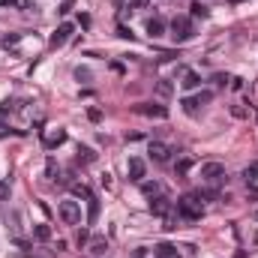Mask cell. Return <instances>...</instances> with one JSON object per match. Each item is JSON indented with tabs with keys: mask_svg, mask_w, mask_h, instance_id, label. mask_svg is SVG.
<instances>
[{
	"mask_svg": "<svg viewBox=\"0 0 258 258\" xmlns=\"http://www.w3.org/2000/svg\"><path fill=\"white\" fill-rule=\"evenodd\" d=\"M126 174H129L132 183H141V180H144V159H141V156H132L126 162Z\"/></svg>",
	"mask_w": 258,
	"mask_h": 258,
	"instance_id": "ba28073f",
	"label": "cell"
},
{
	"mask_svg": "<svg viewBox=\"0 0 258 258\" xmlns=\"http://www.w3.org/2000/svg\"><path fill=\"white\" fill-rule=\"evenodd\" d=\"M33 237L45 243V240H51V228H48V225H36V228H33Z\"/></svg>",
	"mask_w": 258,
	"mask_h": 258,
	"instance_id": "ac0fdd59",
	"label": "cell"
},
{
	"mask_svg": "<svg viewBox=\"0 0 258 258\" xmlns=\"http://www.w3.org/2000/svg\"><path fill=\"white\" fill-rule=\"evenodd\" d=\"M150 210H153V213H159V216H168V213L174 210V204H171L165 195H156V198L150 201Z\"/></svg>",
	"mask_w": 258,
	"mask_h": 258,
	"instance_id": "30bf717a",
	"label": "cell"
},
{
	"mask_svg": "<svg viewBox=\"0 0 258 258\" xmlns=\"http://www.w3.org/2000/svg\"><path fill=\"white\" fill-rule=\"evenodd\" d=\"M147 153H150V159L153 162H159V165H165V162H171V147L165 144V141H150V147H147Z\"/></svg>",
	"mask_w": 258,
	"mask_h": 258,
	"instance_id": "8992f818",
	"label": "cell"
},
{
	"mask_svg": "<svg viewBox=\"0 0 258 258\" xmlns=\"http://www.w3.org/2000/svg\"><path fill=\"white\" fill-rule=\"evenodd\" d=\"M57 174H60V168H57V165H54V159H51V162H48V177H51V180H57Z\"/></svg>",
	"mask_w": 258,
	"mask_h": 258,
	"instance_id": "f1b7e54d",
	"label": "cell"
},
{
	"mask_svg": "<svg viewBox=\"0 0 258 258\" xmlns=\"http://www.w3.org/2000/svg\"><path fill=\"white\" fill-rule=\"evenodd\" d=\"M243 177H246V180L252 183V180L258 177V165H252V168H246V171H243Z\"/></svg>",
	"mask_w": 258,
	"mask_h": 258,
	"instance_id": "484cf974",
	"label": "cell"
},
{
	"mask_svg": "<svg viewBox=\"0 0 258 258\" xmlns=\"http://www.w3.org/2000/svg\"><path fill=\"white\" fill-rule=\"evenodd\" d=\"M231 117L246 120V117H249V108H243V105H231Z\"/></svg>",
	"mask_w": 258,
	"mask_h": 258,
	"instance_id": "ffe728a7",
	"label": "cell"
},
{
	"mask_svg": "<svg viewBox=\"0 0 258 258\" xmlns=\"http://www.w3.org/2000/svg\"><path fill=\"white\" fill-rule=\"evenodd\" d=\"M0 6H18V9H30V0H0Z\"/></svg>",
	"mask_w": 258,
	"mask_h": 258,
	"instance_id": "44dd1931",
	"label": "cell"
},
{
	"mask_svg": "<svg viewBox=\"0 0 258 258\" xmlns=\"http://www.w3.org/2000/svg\"><path fill=\"white\" fill-rule=\"evenodd\" d=\"M174 210H177V216H180V219H189V222L201 219V216H204V207H201V195H183V198L174 204Z\"/></svg>",
	"mask_w": 258,
	"mask_h": 258,
	"instance_id": "6da1fadb",
	"label": "cell"
},
{
	"mask_svg": "<svg viewBox=\"0 0 258 258\" xmlns=\"http://www.w3.org/2000/svg\"><path fill=\"white\" fill-rule=\"evenodd\" d=\"M252 219H255V222H258V210H255V213H252Z\"/></svg>",
	"mask_w": 258,
	"mask_h": 258,
	"instance_id": "1f68e13d",
	"label": "cell"
},
{
	"mask_svg": "<svg viewBox=\"0 0 258 258\" xmlns=\"http://www.w3.org/2000/svg\"><path fill=\"white\" fill-rule=\"evenodd\" d=\"M141 189H144V195H147V198L162 195V186H159V183H141Z\"/></svg>",
	"mask_w": 258,
	"mask_h": 258,
	"instance_id": "d6986e66",
	"label": "cell"
},
{
	"mask_svg": "<svg viewBox=\"0 0 258 258\" xmlns=\"http://www.w3.org/2000/svg\"><path fill=\"white\" fill-rule=\"evenodd\" d=\"M135 111L144 114V117H156V120H165L168 117V108L165 105H156V102H138Z\"/></svg>",
	"mask_w": 258,
	"mask_h": 258,
	"instance_id": "52a82bcc",
	"label": "cell"
},
{
	"mask_svg": "<svg viewBox=\"0 0 258 258\" xmlns=\"http://www.w3.org/2000/svg\"><path fill=\"white\" fill-rule=\"evenodd\" d=\"M93 156H96V153H93L90 147H78V159H84V162H93Z\"/></svg>",
	"mask_w": 258,
	"mask_h": 258,
	"instance_id": "603a6c76",
	"label": "cell"
},
{
	"mask_svg": "<svg viewBox=\"0 0 258 258\" xmlns=\"http://www.w3.org/2000/svg\"><path fill=\"white\" fill-rule=\"evenodd\" d=\"M6 198H9V183L0 180V201H6Z\"/></svg>",
	"mask_w": 258,
	"mask_h": 258,
	"instance_id": "f546056e",
	"label": "cell"
},
{
	"mask_svg": "<svg viewBox=\"0 0 258 258\" xmlns=\"http://www.w3.org/2000/svg\"><path fill=\"white\" fill-rule=\"evenodd\" d=\"M189 168H192V156H186V153H183V156H180V159L174 162V171H177V177H183V174H186Z\"/></svg>",
	"mask_w": 258,
	"mask_h": 258,
	"instance_id": "2e32d148",
	"label": "cell"
},
{
	"mask_svg": "<svg viewBox=\"0 0 258 258\" xmlns=\"http://www.w3.org/2000/svg\"><path fill=\"white\" fill-rule=\"evenodd\" d=\"M114 3H117V6H120V3H123V0H114Z\"/></svg>",
	"mask_w": 258,
	"mask_h": 258,
	"instance_id": "d6a6232c",
	"label": "cell"
},
{
	"mask_svg": "<svg viewBox=\"0 0 258 258\" xmlns=\"http://www.w3.org/2000/svg\"><path fill=\"white\" fill-rule=\"evenodd\" d=\"M201 180L204 183H222L225 180V165L222 162H204L201 165Z\"/></svg>",
	"mask_w": 258,
	"mask_h": 258,
	"instance_id": "3957f363",
	"label": "cell"
},
{
	"mask_svg": "<svg viewBox=\"0 0 258 258\" xmlns=\"http://www.w3.org/2000/svg\"><path fill=\"white\" fill-rule=\"evenodd\" d=\"M87 252H90V255H108V240L99 237V234L90 237V240H87Z\"/></svg>",
	"mask_w": 258,
	"mask_h": 258,
	"instance_id": "8fae6325",
	"label": "cell"
},
{
	"mask_svg": "<svg viewBox=\"0 0 258 258\" xmlns=\"http://www.w3.org/2000/svg\"><path fill=\"white\" fill-rule=\"evenodd\" d=\"M231 3H240V0H231Z\"/></svg>",
	"mask_w": 258,
	"mask_h": 258,
	"instance_id": "836d02e7",
	"label": "cell"
},
{
	"mask_svg": "<svg viewBox=\"0 0 258 258\" xmlns=\"http://www.w3.org/2000/svg\"><path fill=\"white\" fill-rule=\"evenodd\" d=\"M87 240H90V234L87 231H78V246H87Z\"/></svg>",
	"mask_w": 258,
	"mask_h": 258,
	"instance_id": "4dcf8cb0",
	"label": "cell"
},
{
	"mask_svg": "<svg viewBox=\"0 0 258 258\" xmlns=\"http://www.w3.org/2000/svg\"><path fill=\"white\" fill-rule=\"evenodd\" d=\"M225 81H231V78H228V75H222V72H216V75H213V84H219V87H225Z\"/></svg>",
	"mask_w": 258,
	"mask_h": 258,
	"instance_id": "83f0119b",
	"label": "cell"
},
{
	"mask_svg": "<svg viewBox=\"0 0 258 258\" xmlns=\"http://www.w3.org/2000/svg\"><path fill=\"white\" fill-rule=\"evenodd\" d=\"M210 99H213V93H210V90H201V93H195V96H186V99H183V111L195 117V114H198Z\"/></svg>",
	"mask_w": 258,
	"mask_h": 258,
	"instance_id": "277c9868",
	"label": "cell"
},
{
	"mask_svg": "<svg viewBox=\"0 0 258 258\" xmlns=\"http://www.w3.org/2000/svg\"><path fill=\"white\" fill-rule=\"evenodd\" d=\"M171 36H174V42H189V39L195 36L192 21H189V18H183V15H180V18H174V21H171Z\"/></svg>",
	"mask_w": 258,
	"mask_h": 258,
	"instance_id": "7a4b0ae2",
	"label": "cell"
},
{
	"mask_svg": "<svg viewBox=\"0 0 258 258\" xmlns=\"http://www.w3.org/2000/svg\"><path fill=\"white\" fill-rule=\"evenodd\" d=\"M69 36H72V24H69V21H63V24L51 33V45H54V48H57V45H63Z\"/></svg>",
	"mask_w": 258,
	"mask_h": 258,
	"instance_id": "7c38bea8",
	"label": "cell"
},
{
	"mask_svg": "<svg viewBox=\"0 0 258 258\" xmlns=\"http://www.w3.org/2000/svg\"><path fill=\"white\" fill-rule=\"evenodd\" d=\"M75 78L78 81H90V69H75Z\"/></svg>",
	"mask_w": 258,
	"mask_h": 258,
	"instance_id": "4316f807",
	"label": "cell"
},
{
	"mask_svg": "<svg viewBox=\"0 0 258 258\" xmlns=\"http://www.w3.org/2000/svg\"><path fill=\"white\" fill-rule=\"evenodd\" d=\"M72 195H81V198H93V195H90V189H87L84 183H75V186H72Z\"/></svg>",
	"mask_w": 258,
	"mask_h": 258,
	"instance_id": "cb8c5ba5",
	"label": "cell"
},
{
	"mask_svg": "<svg viewBox=\"0 0 258 258\" xmlns=\"http://www.w3.org/2000/svg\"><path fill=\"white\" fill-rule=\"evenodd\" d=\"M171 93H174V84H171L168 78H159V81H156V96H162V99H168Z\"/></svg>",
	"mask_w": 258,
	"mask_h": 258,
	"instance_id": "9a60e30c",
	"label": "cell"
},
{
	"mask_svg": "<svg viewBox=\"0 0 258 258\" xmlns=\"http://www.w3.org/2000/svg\"><path fill=\"white\" fill-rule=\"evenodd\" d=\"M132 258H153V249H147V246H138V249L132 252Z\"/></svg>",
	"mask_w": 258,
	"mask_h": 258,
	"instance_id": "d4e9b609",
	"label": "cell"
},
{
	"mask_svg": "<svg viewBox=\"0 0 258 258\" xmlns=\"http://www.w3.org/2000/svg\"><path fill=\"white\" fill-rule=\"evenodd\" d=\"M153 258H180V252H177V246L162 243V246H156V249H153Z\"/></svg>",
	"mask_w": 258,
	"mask_h": 258,
	"instance_id": "4fadbf2b",
	"label": "cell"
},
{
	"mask_svg": "<svg viewBox=\"0 0 258 258\" xmlns=\"http://www.w3.org/2000/svg\"><path fill=\"white\" fill-rule=\"evenodd\" d=\"M255 123H258V114H255Z\"/></svg>",
	"mask_w": 258,
	"mask_h": 258,
	"instance_id": "e575fe53",
	"label": "cell"
},
{
	"mask_svg": "<svg viewBox=\"0 0 258 258\" xmlns=\"http://www.w3.org/2000/svg\"><path fill=\"white\" fill-rule=\"evenodd\" d=\"M147 33L156 39V36H162L165 33V21L162 18H147Z\"/></svg>",
	"mask_w": 258,
	"mask_h": 258,
	"instance_id": "5bb4252c",
	"label": "cell"
},
{
	"mask_svg": "<svg viewBox=\"0 0 258 258\" xmlns=\"http://www.w3.org/2000/svg\"><path fill=\"white\" fill-rule=\"evenodd\" d=\"M57 213H60V219H63L66 225H78V222H81V207H78V201H60V204H57Z\"/></svg>",
	"mask_w": 258,
	"mask_h": 258,
	"instance_id": "5b68a950",
	"label": "cell"
},
{
	"mask_svg": "<svg viewBox=\"0 0 258 258\" xmlns=\"http://www.w3.org/2000/svg\"><path fill=\"white\" fill-rule=\"evenodd\" d=\"M66 141V129H48L45 135H42V144L48 147V150H54V147H60Z\"/></svg>",
	"mask_w": 258,
	"mask_h": 258,
	"instance_id": "9c48e42d",
	"label": "cell"
},
{
	"mask_svg": "<svg viewBox=\"0 0 258 258\" xmlns=\"http://www.w3.org/2000/svg\"><path fill=\"white\" fill-rule=\"evenodd\" d=\"M189 9H192V15H195V18H207V6H204V3H192Z\"/></svg>",
	"mask_w": 258,
	"mask_h": 258,
	"instance_id": "7402d4cb",
	"label": "cell"
},
{
	"mask_svg": "<svg viewBox=\"0 0 258 258\" xmlns=\"http://www.w3.org/2000/svg\"><path fill=\"white\" fill-rule=\"evenodd\" d=\"M180 84H183L186 90H195V87L201 84V75H198V72H192V69H189V72H183V81H180Z\"/></svg>",
	"mask_w": 258,
	"mask_h": 258,
	"instance_id": "e0dca14e",
	"label": "cell"
}]
</instances>
